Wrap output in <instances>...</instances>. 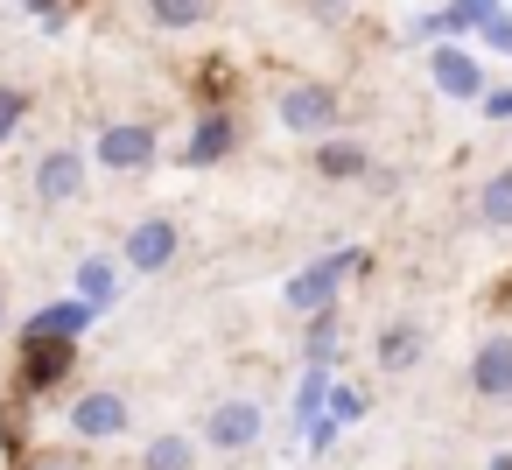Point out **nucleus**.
Wrapping results in <instances>:
<instances>
[{"label": "nucleus", "instance_id": "obj_1", "mask_svg": "<svg viewBox=\"0 0 512 470\" xmlns=\"http://www.w3.org/2000/svg\"><path fill=\"white\" fill-rule=\"evenodd\" d=\"M351 274H372V253H365V246H337V253H323V260H309V267H295V274L281 281V302H288L295 316H309V309H323V302H337Z\"/></svg>", "mask_w": 512, "mask_h": 470}, {"label": "nucleus", "instance_id": "obj_2", "mask_svg": "<svg viewBox=\"0 0 512 470\" xmlns=\"http://www.w3.org/2000/svg\"><path fill=\"white\" fill-rule=\"evenodd\" d=\"M155 155H162L155 120H106V127H99V141H92V162H99L106 176H148V169H155Z\"/></svg>", "mask_w": 512, "mask_h": 470}, {"label": "nucleus", "instance_id": "obj_3", "mask_svg": "<svg viewBox=\"0 0 512 470\" xmlns=\"http://www.w3.org/2000/svg\"><path fill=\"white\" fill-rule=\"evenodd\" d=\"M15 351H22V358H15V393H22V400L57 393V386L71 379V365H78V337H22Z\"/></svg>", "mask_w": 512, "mask_h": 470}, {"label": "nucleus", "instance_id": "obj_4", "mask_svg": "<svg viewBox=\"0 0 512 470\" xmlns=\"http://www.w3.org/2000/svg\"><path fill=\"white\" fill-rule=\"evenodd\" d=\"M274 120H281L288 134L316 141V134H337V127H344V99H337L330 85L302 78V85H281V99H274Z\"/></svg>", "mask_w": 512, "mask_h": 470}, {"label": "nucleus", "instance_id": "obj_5", "mask_svg": "<svg viewBox=\"0 0 512 470\" xmlns=\"http://www.w3.org/2000/svg\"><path fill=\"white\" fill-rule=\"evenodd\" d=\"M428 78H435V92L442 99H456V106H477L484 99V64H477V50L463 43V36H442V43H428Z\"/></svg>", "mask_w": 512, "mask_h": 470}, {"label": "nucleus", "instance_id": "obj_6", "mask_svg": "<svg viewBox=\"0 0 512 470\" xmlns=\"http://www.w3.org/2000/svg\"><path fill=\"white\" fill-rule=\"evenodd\" d=\"M64 421H71L78 442H120V435L134 428V400L113 393V386H92V393H78V400L64 407Z\"/></svg>", "mask_w": 512, "mask_h": 470}, {"label": "nucleus", "instance_id": "obj_7", "mask_svg": "<svg viewBox=\"0 0 512 470\" xmlns=\"http://www.w3.org/2000/svg\"><path fill=\"white\" fill-rule=\"evenodd\" d=\"M260 428H267V414H260V400H211V414H204V442L218 449V456H246L253 442H260Z\"/></svg>", "mask_w": 512, "mask_h": 470}, {"label": "nucleus", "instance_id": "obj_8", "mask_svg": "<svg viewBox=\"0 0 512 470\" xmlns=\"http://www.w3.org/2000/svg\"><path fill=\"white\" fill-rule=\"evenodd\" d=\"M85 148H50L43 162H36V176H29V190H36V204L43 211H64V204H78L85 197Z\"/></svg>", "mask_w": 512, "mask_h": 470}, {"label": "nucleus", "instance_id": "obj_9", "mask_svg": "<svg viewBox=\"0 0 512 470\" xmlns=\"http://www.w3.org/2000/svg\"><path fill=\"white\" fill-rule=\"evenodd\" d=\"M176 253H183L176 218H141V225L120 239V267H127V274H162V267H176Z\"/></svg>", "mask_w": 512, "mask_h": 470}, {"label": "nucleus", "instance_id": "obj_10", "mask_svg": "<svg viewBox=\"0 0 512 470\" xmlns=\"http://www.w3.org/2000/svg\"><path fill=\"white\" fill-rule=\"evenodd\" d=\"M239 148V120L225 113V106H211V113H197L190 120V141H183V169H218L225 155Z\"/></svg>", "mask_w": 512, "mask_h": 470}, {"label": "nucleus", "instance_id": "obj_11", "mask_svg": "<svg viewBox=\"0 0 512 470\" xmlns=\"http://www.w3.org/2000/svg\"><path fill=\"white\" fill-rule=\"evenodd\" d=\"M463 379H470V393H477V400H498V407H505V393H512V337H505V330H498V337H484V344L470 351Z\"/></svg>", "mask_w": 512, "mask_h": 470}, {"label": "nucleus", "instance_id": "obj_12", "mask_svg": "<svg viewBox=\"0 0 512 470\" xmlns=\"http://www.w3.org/2000/svg\"><path fill=\"white\" fill-rule=\"evenodd\" d=\"M92 323H99V309H92L85 295H57V302H43V309L22 316V337H78V344H85Z\"/></svg>", "mask_w": 512, "mask_h": 470}, {"label": "nucleus", "instance_id": "obj_13", "mask_svg": "<svg viewBox=\"0 0 512 470\" xmlns=\"http://www.w3.org/2000/svg\"><path fill=\"white\" fill-rule=\"evenodd\" d=\"M309 169H316L323 183H358V176L372 169V148H365L358 134H316V155H309Z\"/></svg>", "mask_w": 512, "mask_h": 470}, {"label": "nucleus", "instance_id": "obj_14", "mask_svg": "<svg viewBox=\"0 0 512 470\" xmlns=\"http://www.w3.org/2000/svg\"><path fill=\"white\" fill-rule=\"evenodd\" d=\"M372 358H379V372H414V365L428 358V330H421L414 316H393V323L379 330Z\"/></svg>", "mask_w": 512, "mask_h": 470}, {"label": "nucleus", "instance_id": "obj_15", "mask_svg": "<svg viewBox=\"0 0 512 470\" xmlns=\"http://www.w3.org/2000/svg\"><path fill=\"white\" fill-rule=\"evenodd\" d=\"M71 295H85L99 316L120 302V260H106V253H85L78 260V274H71Z\"/></svg>", "mask_w": 512, "mask_h": 470}, {"label": "nucleus", "instance_id": "obj_16", "mask_svg": "<svg viewBox=\"0 0 512 470\" xmlns=\"http://www.w3.org/2000/svg\"><path fill=\"white\" fill-rule=\"evenodd\" d=\"M477 225L484 232H512V162L477 183Z\"/></svg>", "mask_w": 512, "mask_h": 470}, {"label": "nucleus", "instance_id": "obj_17", "mask_svg": "<svg viewBox=\"0 0 512 470\" xmlns=\"http://www.w3.org/2000/svg\"><path fill=\"white\" fill-rule=\"evenodd\" d=\"M337 323H344V309H337V302L309 309V330H302V365H330V358H337Z\"/></svg>", "mask_w": 512, "mask_h": 470}, {"label": "nucleus", "instance_id": "obj_18", "mask_svg": "<svg viewBox=\"0 0 512 470\" xmlns=\"http://www.w3.org/2000/svg\"><path fill=\"white\" fill-rule=\"evenodd\" d=\"M323 414H330L337 428H351V421H365V414H372V393H365V386H351V379H330Z\"/></svg>", "mask_w": 512, "mask_h": 470}, {"label": "nucleus", "instance_id": "obj_19", "mask_svg": "<svg viewBox=\"0 0 512 470\" xmlns=\"http://www.w3.org/2000/svg\"><path fill=\"white\" fill-rule=\"evenodd\" d=\"M141 470H197V442L190 435H155L141 449Z\"/></svg>", "mask_w": 512, "mask_h": 470}, {"label": "nucleus", "instance_id": "obj_20", "mask_svg": "<svg viewBox=\"0 0 512 470\" xmlns=\"http://www.w3.org/2000/svg\"><path fill=\"white\" fill-rule=\"evenodd\" d=\"M204 15H211V0H148V22L169 29V36H176V29H197Z\"/></svg>", "mask_w": 512, "mask_h": 470}, {"label": "nucleus", "instance_id": "obj_21", "mask_svg": "<svg viewBox=\"0 0 512 470\" xmlns=\"http://www.w3.org/2000/svg\"><path fill=\"white\" fill-rule=\"evenodd\" d=\"M323 393H330V365H302V386H295V428L323 414Z\"/></svg>", "mask_w": 512, "mask_h": 470}, {"label": "nucleus", "instance_id": "obj_22", "mask_svg": "<svg viewBox=\"0 0 512 470\" xmlns=\"http://www.w3.org/2000/svg\"><path fill=\"white\" fill-rule=\"evenodd\" d=\"M22 120H29V92L22 85H0V148L22 134Z\"/></svg>", "mask_w": 512, "mask_h": 470}, {"label": "nucleus", "instance_id": "obj_23", "mask_svg": "<svg viewBox=\"0 0 512 470\" xmlns=\"http://www.w3.org/2000/svg\"><path fill=\"white\" fill-rule=\"evenodd\" d=\"M477 43H484V50H498V57H512V8L484 15V22H477Z\"/></svg>", "mask_w": 512, "mask_h": 470}, {"label": "nucleus", "instance_id": "obj_24", "mask_svg": "<svg viewBox=\"0 0 512 470\" xmlns=\"http://www.w3.org/2000/svg\"><path fill=\"white\" fill-rule=\"evenodd\" d=\"M477 113H484V120H512V85H498V92L484 85V99H477Z\"/></svg>", "mask_w": 512, "mask_h": 470}, {"label": "nucleus", "instance_id": "obj_25", "mask_svg": "<svg viewBox=\"0 0 512 470\" xmlns=\"http://www.w3.org/2000/svg\"><path fill=\"white\" fill-rule=\"evenodd\" d=\"M351 8H358V0H309L316 22H337V15H351Z\"/></svg>", "mask_w": 512, "mask_h": 470}, {"label": "nucleus", "instance_id": "obj_26", "mask_svg": "<svg viewBox=\"0 0 512 470\" xmlns=\"http://www.w3.org/2000/svg\"><path fill=\"white\" fill-rule=\"evenodd\" d=\"M29 470H85V463H71V456H36Z\"/></svg>", "mask_w": 512, "mask_h": 470}, {"label": "nucleus", "instance_id": "obj_27", "mask_svg": "<svg viewBox=\"0 0 512 470\" xmlns=\"http://www.w3.org/2000/svg\"><path fill=\"white\" fill-rule=\"evenodd\" d=\"M491 470H512V449H498V463H491Z\"/></svg>", "mask_w": 512, "mask_h": 470}, {"label": "nucleus", "instance_id": "obj_28", "mask_svg": "<svg viewBox=\"0 0 512 470\" xmlns=\"http://www.w3.org/2000/svg\"><path fill=\"white\" fill-rule=\"evenodd\" d=\"M0 330H8V288H0Z\"/></svg>", "mask_w": 512, "mask_h": 470}, {"label": "nucleus", "instance_id": "obj_29", "mask_svg": "<svg viewBox=\"0 0 512 470\" xmlns=\"http://www.w3.org/2000/svg\"><path fill=\"white\" fill-rule=\"evenodd\" d=\"M505 407H512V393H505Z\"/></svg>", "mask_w": 512, "mask_h": 470}, {"label": "nucleus", "instance_id": "obj_30", "mask_svg": "<svg viewBox=\"0 0 512 470\" xmlns=\"http://www.w3.org/2000/svg\"><path fill=\"white\" fill-rule=\"evenodd\" d=\"M428 470H442V463H428Z\"/></svg>", "mask_w": 512, "mask_h": 470}]
</instances>
